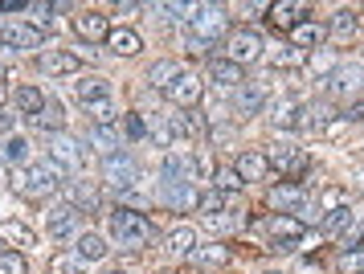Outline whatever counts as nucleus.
Instances as JSON below:
<instances>
[{
	"mask_svg": "<svg viewBox=\"0 0 364 274\" xmlns=\"http://www.w3.org/2000/svg\"><path fill=\"white\" fill-rule=\"evenodd\" d=\"M262 102H266V86L262 82H250V86L237 90V111L242 115H258L262 111Z\"/></svg>",
	"mask_w": 364,
	"mask_h": 274,
	"instance_id": "nucleus-31",
	"label": "nucleus"
},
{
	"mask_svg": "<svg viewBox=\"0 0 364 274\" xmlns=\"http://www.w3.org/2000/svg\"><path fill=\"white\" fill-rule=\"evenodd\" d=\"M303 16H307V9H303V4H295V0H279V4H266V21H270V25H274L279 33H291V29L299 25V21H303Z\"/></svg>",
	"mask_w": 364,
	"mask_h": 274,
	"instance_id": "nucleus-16",
	"label": "nucleus"
},
{
	"mask_svg": "<svg viewBox=\"0 0 364 274\" xmlns=\"http://www.w3.org/2000/svg\"><path fill=\"white\" fill-rule=\"evenodd\" d=\"M53 274H86L82 270V258L74 254V258H53V266H50Z\"/></svg>",
	"mask_w": 364,
	"mask_h": 274,
	"instance_id": "nucleus-45",
	"label": "nucleus"
},
{
	"mask_svg": "<svg viewBox=\"0 0 364 274\" xmlns=\"http://www.w3.org/2000/svg\"><path fill=\"white\" fill-rule=\"evenodd\" d=\"M37 65H41V74L62 78V74H78V70H82V58H78V53H66V49H46V53L37 58Z\"/></svg>",
	"mask_w": 364,
	"mask_h": 274,
	"instance_id": "nucleus-14",
	"label": "nucleus"
},
{
	"mask_svg": "<svg viewBox=\"0 0 364 274\" xmlns=\"http://www.w3.org/2000/svg\"><path fill=\"white\" fill-rule=\"evenodd\" d=\"M209 78L217 86H242V65H233L230 58H213L209 62Z\"/></svg>",
	"mask_w": 364,
	"mask_h": 274,
	"instance_id": "nucleus-29",
	"label": "nucleus"
},
{
	"mask_svg": "<svg viewBox=\"0 0 364 274\" xmlns=\"http://www.w3.org/2000/svg\"><path fill=\"white\" fill-rule=\"evenodd\" d=\"M344 205H348L344 189H323L319 193V213H336V209H344Z\"/></svg>",
	"mask_w": 364,
	"mask_h": 274,
	"instance_id": "nucleus-42",
	"label": "nucleus"
},
{
	"mask_svg": "<svg viewBox=\"0 0 364 274\" xmlns=\"http://www.w3.org/2000/svg\"><path fill=\"white\" fill-rule=\"evenodd\" d=\"M266 233L274 238V246H299L307 242V226L299 221V217H291V213H270V221H266Z\"/></svg>",
	"mask_w": 364,
	"mask_h": 274,
	"instance_id": "nucleus-10",
	"label": "nucleus"
},
{
	"mask_svg": "<svg viewBox=\"0 0 364 274\" xmlns=\"http://www.w3.org/2000/svg\"><path fill=\"white\" fill-rule=\"evenodd\" d=\"M0 238L9 246H21V250H29V246H37V233L25 221H0Z\"/></svg>",
	"mask_w": 364,
	"mask_h": 274,
	"instance_id": "nucleus-28",
	"label": "nucleus"
},
{
	"mask_svg": "<svg viewBox=\"0 0 364 274\" xmlns=\"http://www.w3.org/2000/svg\"><path fill=\"white\" fill-rule=\"evenodd\" d=\"M225 258H230L225 246H197V250H193V262H197V266H221Z\"/></svg>",
	"mask_w": 364,
	"mask_h": 274,
	"instance_id": "nucleus-39",
	"label": "nucleus"
},
{
	"mask_svg": "<svg viewBox=\"0 0 364 274\" xmlns=\"http://www.w3.org/2000/svg\"><path fill=\"white\" fill-rule=\"evenodd\" d=\"M197 209L205 213V217H213V213H225V193H217V189H205L197 201Z\"/></svg>",
	"mask_w": 364,
	"mask_h": 274,
	"instance_id": "nucleus-40",
	"label": "nucleus"
},
{
	"mask_svg": "<svg viewBox=\"0 0 364 274\" xmlns=\"http://www.w3.org/2000/svg\"><path fill=\"white\" fill-rule=\"evenodd\" d=\"M29 9L37 13V29L46 33V29L53 25V4H29Z\"/></svg>",
	"mask_w": 364,
	"mask_h": 274,
	"instance_id": "nucleus-47",
	"label": "nucleus"
},
{
	"mask_svg": "<svg viewBox=\"0 0 364 274\" xmlns=\"http://www.w3.org/2000/svg\"><path fill=\"white\" fill-rule=\"evenodd\" d=\"M90 147L99 152L102 160H107V156H119V147H123V139H119V123L115 127H90Z\"/></svg>",
	"mask_w": 364,
	"mask_h": 274,
	"instance_id": "nucleus-24",
	"label": "nucleus"
},
{
	"mask_svg": "<svg viewBox=\"0 0 364 274\" xmlns=\"http://www.w3.org/2000/svg\"><path fill=\"white\" fill-rule=\"evenodd\" d=\"M0 274H29V262L21 250H9V254H0Z\"/></svg>",
	"mask_w": 364,
	"mask_h": 274,
	"instance_id": "nucleus-41",
	"label": "nucleus"
},
{
	"mask_svg": "<svg viewBox=\"0 0 364 274\" xmlns=\"http://www.w3.org/2000/svg\"><path fill=\"white\" fill-rule=\"evenodd\" d=\"M344 226H352V213H348V205H344V209H336V213H328V217H323V233H340Z\"/></svg>",
	"mask_w": 364,
	"mask_h": 274,
	"instance_id": "nucleus-43",
	"label": "nucleus"
},
{
	"mask_svg": "<svg viewBox=\"0 0 364 274\" xmlns=\"http://www.w3.org/2000/svg\"><path fill=\"white\" fill-rule=\"evenodd\" d=\"M233 172L246 180V184H254V180H266L270 164H266L262 152H242V156H237V164H233Z\"/></svg>",
	"mask_w": 364,
	"mask_h": 274,
	"instance_id": "nucleus-22",
	"label": "nucleus"
},
{
	"mask_svg": "<svg viewBox=\"0 0 364 274\" xmlns=\"http://www.w3.org/2000/svg\"><path fill=\"white\" fill-rule=\"evenodd\" d=\"M29 4L25 0H0V13H25Z\"/></svg>",
	"mask_w": 364,
	"mask_h": 274,
	"instance_id": "nucleus-49",
	"label": "nucleus"
},
{
	"mask_svg": "<svg viewBox=\"0 0 364 274\" xmlns=\"http://www.w3.org/2000/svg\"><path fill=\"white\" fill-rule=\"evenodd\" d=\"M102 180H107L111 189H119V193H127V189H135V184L144 180V172H139V164H135L127 152H119V156H107V160H102Z\"/></svg>",
	"mask_w": 364,
	"mask_h": 274,
	"instance_id": "nucleus-7",
	"label": "nucleus"
},
{
	"mask_svg": "<svg viewBox=\"0 0 364 274\" xmlns=\"http://www.w3.org/2000/svg\"><path fill=\"white\" fill-rule=\"evenodd\" d=\"M0 156H4L9 164H21V168H25V164H29V139H25V135H9Z\"/></svg>",
	"mask_w": 364,
	"mask_h": 274,
	"instance_id": "nucleus-37",
	"label": "nucleus"
},
{
	"mask_svg": "<svg viewBox=\"0 0 364 274\" xmlns=\"http://www.w3.org/2000/svg\"><path fill=\"white\" fill-rule=\"evenodd\" d=\"M356 33H360V13H356V9H340V13L331 16L328 37L336 41V46H348V41H356Z\"/></svg>",
	"mask_w": 364,
	"mask_h": 274,
	"instance_id": "nucleus-19",
	"label": "nucleus"
},
{
	"mask_svg": "<svg viewBox=\"0 0 364 274\" xmlns=\"http://www.w3.org/2000/svg\"><path fill=\"white\" fill-rule=\"evenodd\" d=\"M107 229H111V242H115L119 250H144V246L151 242V233H156L148 217L127 209V205H119V209L107 217Z\"/></svg>",
	"mask_w": 364,
	"mask_h": 274,
	"instance_id": "nucleus-1",
	"label": "nucleus"
},
{
	"mask_svg": "<svg viewBox=\"0 0 364 274\" xmlns=\"http://www.w3.org/2000/svg\"><path fill=\"white\" fill-rule=\"evenodd\" d=\"M41 107H46V95H41L37 86H21V90H17V111L21 115L37 119V115H41Z\"/></svg>",
	"mask_w": 364,
	"mask_h": 274,
	"instance_id": "nucleus-34",
	"label": "nucleus"
},
{
	"mask_svg": "<svg viewBox=\"0 0 364 274\" xmlns=\"http://www.w3.org/2000/svg\"><path fill=\"white\" fill-rule=\"evenodd\" d=\"M213 189H217V193H242V189H246V180L237 176L233 168H217V172H213Z\"/></svg>",
	"mask_w": 364,
	"mask_h": 274,
	"instance_id": "nucleus-38",
	"label": "nucleus"
},
{
	"mask_svg": "<svg viewBox=\"0 0 364 274\" xmlns=\"http://www.w3.org/2000/svg\"><path fill=\"white\" fill-rule=\"evenodd\" d=\"M270 65H274V70H299V65H307V53L295 49V46H282V49H274Z\"/></svg>",
	"mask_w": 364,
	"mask_h": 274,
	"instance_id": "nucleus-36",
	"label": "nucleus"
},
{
	"mask_svg": "<svg viewBox=\"0 0 364 274\" xmlns=\"http://www.w3.org/2000/svg\"><path fill=\"white\" fill-rule=\"evenodd\" d=\"M344 119H352V123H360L364 119V102H352V107H348V115Z\"/></svg>",
	"mask_w": 364,
	"mask_h": 274,
	"instance_id": "nucleus-50",
	"label": "nucleus"
},
{
	"mask_svg": "<svg viewBox=\"0 0 364 274\" xmlns=\"http://www.w3.org/2000/svg\"><path fill=\"white\" fill-rule=\"evenodd\" d=\"M168 250L176 254V258H193V250H197V229L193 226H176L168 233Z\"/></svg>",
	"mask_w": 364,
	"mask_h": 274,
	"instance_id": "nucleus-25",
	"label": "nucleus"
},
{
	"mask_svg": "<svg viewBox=\"0 0 364 274\" xmlns=\"http://www.w3.org/2000/svg\"><path fill=\"white\" fill-rule=\"evenodd\" d=\"M74 254L82 262H102L111 254V246H107V238H99V233H78V238H74Z\"/></svg>",
	"mask_w": 364,
	"mask_h": 274,
	"instance_id": "nucleus-23",
	"label": "nucleus"
},
{
	"mask_svg": "<svg viewBox=\"0 0 364 274\" xmlns=\"http://www.w3.org/2000/svg\"><path fill=\"white\" fill-rule=\"evenodd\" d=\"M188 33L200 37L205 46H217V37H230V13H225L221 4H193Z\"/></svg>",
	"mask_w": 364,
	"mask_h": 274,
	"instance_id": "nucleus-3",
	"label": "nucleus"
},
{
	"mask_svg": "<svg viewBox=\"0 0 364 274\" xmlns=\"http://www.w3.org/2000/svg\"><path fill=\"white\" fill-rule=\"evenodd\" d=\"M307 107L303 102H295V98H274L270 102V123L274 127H282V131H295V127H307Z\"/></svg>",
	"mask_w": 364,
	"mask_h": 274,
	"instance_id": "nucleus-12",
	"label": "nucleus"
},
{
	"mask_svg": "<svg viewBox=\"0 0 364 274\" xmlns=\"http://www.w3.org/2000/svg\"><path fill=\"white\" fill-rule=\"evenodd\" d=\"M225 49H230V62L233 65H250V62H258V58H262L266 41H262V33H258V29L242 25V29H230Z\"/></svg>",
	"mask_w": 364,
	"mask_h": 274,
	"instance_id": "nucleus-4",
	"label": "nucleus"
},
{
	"mask_svg": "<svg viewBox=\"0 0 364 274\" xmlns=\"http://www.w3.org/2000/svg\"><path fill=\"white\" fill-rule=\"evenodd\" d=\"M33 123L46 131V135H62V127H66V111H62V102H50V98H46V107H41V115H37Z\"/></svg>",
	"mask_w": 364,
	"mask_h": 274,
	"instance_id": "nucleus-26",
	"label": "nucleus"
},
{
	"mask_svg": "<svg viewBox=\"0 0 364 274\" xmlns=\"http://www.w3.org/2000/svg\"><path fill=\"white\" fill-rule=\"evenodd\" d=\"M270 205H274V209L279 213H303V217H299V221H303V226H307V221H315V213H311V201H307V189H303V184H291V180H282V184H274V189H270Z\"/></svg>",
	"mask_w": 364,
	"mask_h": 274,
	"instance_id": "nucleus-6",
	"label": "nucleus"
},
{
	"mask_svg": "<svg viewBox=\"0 0 364 274\" xmlns=\"http://www.w3.org/2000/svg\"><path fill=\"white\" fill-rule=\"evenodd\" d=\"M74 33H78L82 41H107V37H111V21L102 13H90V9H86V13L74 16Z\"/></svg>",
	"mask_w": 364,
	"mask_h": 274,
	"instance_id": "nucleus-20",
	"label": "nucleus"
},
{
	"mask_svg": "<svg viewBox=\"0 0 364 274\" xmlns=\"http://www.w3.org/2000/svg\"><path fill=\"white\" fill-rule=\"evenodd\" d=\"M0 135H4V139L13 135V115H4V111H0Z\"/></svg>",
	"mask_w": 364,
	"mask_h": 274,
	"instance_id": "nucleus-51",
	"label": "nucleus"
},
{
	"mask_svg": "<svg viewBox=\"0 0 364 274\" xmlns=\"http://www.w3.org/2000/svg\"><path fill=\"white\" fill-rule=\"evenodd\" d=\"M66 193H70V201L74 205H82L86 213H99V189H90V184H66Z\"/></svg>",
	"mask_w": 364,
	"mask_h": 274,
	"instance_id": "nucleus-35",
	"label": "nucleus"
},
{
	"mask_svg": "<svg viewBox=\"0 0 364 274\" xmlns=\"http://www.w3.org/2000/svg\"><path fill=\"white\" fill-rule=\"evenodd\" d=\"M213 156L197 147V152H188V180H200V184H213Z\"/></svg>",
	"mask_w": 364,
	"mask_h": 274,
	"instance_id": "nucleus-27",
	"label": "nucleus"
},
{
	"mask_svg": "<svg viewBox=\"0 0 364 274\" xmlns=\"http://www.w3.org/2000/svg\"><path fill=\"white\" fill-rule=\"evenodd\" d=\"M160 196L172 209H197V201H200V193L188 180H160Z\"/></svg>",
	"mask_w": 364,
	"mask_h": 274,
	"instance_id": "nucleus-15",
	"label": "nucleus"
},
{
	"mask_svg": "<svg viewBox=\"0 0 364 274\" xmlns=\"http://www.w3.org/2000/svg\"><path fill=\"white\" fill-rule=\"evenodd\" d=\"M200 95H205V82H200V74H193V70H181V78L164 90V98L172 107H181V111H193L200 102Z\"/></svg>",
	"mask_w": 364,
	"mask_h": 274,
	"instance_id": "nucleus-8",
	"label": "nucleus"
},
{
	"mask_svg": "<svg viewBox=\"0 0 364 274\" xmlns=\"http://www.w3.org/2000/svg\"><path fill=\"white\" fill-rule=\"evenodd\" d=\"M266 164H270L274 172H282V180H291V184H295L299 176H307L311 156H307L303 147H282V144H274L270 152H266Z\"/></svg>",
	"mask_w": 364,
	"mask_h": 274,
	"instance_id": "nucleus-5",
	"label": "nucleus"
},
{
	"mask_svg": "<svg viewBox=\"0 0 364 274\" xmlns=\"http://www.w3.org/2000/svg\"><path fill=\"white\" fill-rule=\"evenodd\" d=\"M287 37H291V46H295V49H303V53H307V49H319V46H323L328 29H323L315 16H303V21H299V25L287 33Z\"/></svg>",
	"mask_w": 364,
	"mask_h": 274,
	"instance_id": "nucleus-17",
	"label": "nucleus"
},
{
	"mask_svg": "<svg viewBox=\"0 0 364 274\" xmlns=\"http://www.w3.org/2000/svg\"><path fill=\"white\" fill-rule=\"evenodd\" d=\"M311 70H319V74H328V78H331V74H336V58H331V53H315Z\"/></svg>",
	"mask_w": 364,
	"mask_h": 274,
	"instance_id": "nucleus-48",
	"label": "nucleus"
},
{
	"mask_svg": "<svg viewBox=\"0 0 364 274\" xmlns=\"http://www.w3.org/2000/svg\"><path fill=\"white\" fill-rule=\"evenodd\" d=\"M41 37H46V33L37 29V25L13 21V25H4V29H0V49H37V46H41Z\"/></svg>",
	"mask_w": 364,
	"mask_h": 274,
	"instance_id": "nucleus-11",
	"label": "nucleus"
},
{
	"mask_svg": "<svg viewBox=\"0 0 364 274\" xmlns=\"http://www.w3.org/2000/svg\"><path fill=\"white\" fill-rule=\"evenodd\" d=\"M78 226H82V213L74 209V205H58L50 213V238L53 242H70V238H78Z\"/></svg>",
	"mask_w": 364,
	"mask_h": 274,
	"instance_id": "nucleus-13",
	"label": "nucleus"
},
{
	"mask_svg": "<svg viewBox=\"0 0 364 274\" xmlns=\"http://www.w3.org/2000/svg\"><path fill=\"white\" fill-rule=\"evenodd\" d=\"M107 46L115 49V53H123V58H132V53L144 49V41H139V33H135V29H111Z\"/></svg>",
	"mask_w": 364,
	"mask_h": 274,
	"instance_id": "nucleus-32",
	"label": "nucleus"
},
{
	"mask_svg": "<svg viewBox=\"0 0 364 274\" xmlns=\"http://www.w3.org/2000/svg\"><path fill=\"white\" fill-rule=\"evenodd\" d=\"M102 274H123V270H102Z\"/></svg>",
	"mask_w": 364,
	"mask_h": 274,
	"instance_id": "nucleus-53",
	"label": "nucleus"
},
{
	"mask_svg": "<svg viewBox=\"0 0 364 274\" xmlns=\"http://www.w3.org/2000/svg\"><path fill=\"white\" fill-rule=\"evenodd\" d=\"M340 274H364V250H348L340 258Z\"/></svg>",
	"mask_w": 364,
	"mask_h": 274,
	"instance_id": "nucleus-44",
	"label": "nucleus"
},
{
	"mask_svg": "<svg viewBox=\"0 0 364 274\" xmlns=\"http://www.w3.org/2000/svg\"><path fill=\"white\" fill-rule=\"evenodd\" d=\"M176 131H181V139H205L209 123L197 111H184V115H176Z\"/></svg>",
	"mask_w": 364,
	"mask_h": 274,
	"instance_id": "nucleus-33",
	"label": "nucleus"
},
{
	"mask_svg": "<svg viewBox=\"0 0 364 274\" xmlns=\"http://www.w3.org/2000/svg\"><path fill=\"white\" fill-rule=\"evenodd\" d=\"M74 95H78V102L82 107H99V102H107L111 95V82L102 78V74H86L82 82H74Z\"/></svg>",
	"mask_w": 364,
	"mask_h": 274,
	"instance_id": "nucleus-18",
	"label": "nucleus"
},
{
	"mask_svg": "<svg viewBox=\"0 0 364 274\" xmlns=\"http://www.w3.org/2000/svg\"><path fill=\"white\" fill-rule=\"evenodd\" d=\"M176 78H181V62H172V58H164V62H151L148 82L156 86V90H168Z\"/></svg>",
	"mask_w": 364,
	"mask_h": 274,
	"instance_id": "nucleus-30",
	"label": "nucleus"
},
{
	"mask_svg": "<svg viewBox=\"0 0 364 274\" xmlns=\"http://www.w3.org/2000/svg\"><path fill=\"white\" fill-rule=\"evenodd\" d=\"M0 180H4V164H0Z\"/></svg>",
	"mask_w": 364,
	"mask_h": 274,
	"instance_id": "nucleus-54",
	"label": "nucleus"
},
{
	"mask_svg": "<svg viewBox=\"0 0 364 274\" xmlns=\"http://www.w3.org/2000/svg\"><path fill=\"white\" fill-rule=\"evenodd\" d=\"M360 78H364V65H356V62H348V65H340L331 78H323V82H331L328 90L331 95H352V90H360Z\"/></svg>",
	"mask_w": 364,
	"mask_h": 274,
	"instance_id": "nucleus-21",
	"label": "nucleus"
},
{
	"mask_svg": "<svg viewBox=\"0 0 364 274\" xmlns=\"http://www.w3.org/2000/svg\"><path fill=\"white\" fill-rule=\"evenodd\" d=\"M123 127H127L132 139H144V135H148V127H144V119H139V115H123Z\"/></svg>",
	"mask_w": 364,
	"mask_h": 274,
	"instance_id": "nucleus-46",
	"label": "nucleus"
},
{
	"mask_svg": "<svg viewBox=\"0 0 364 274\" xmlns=\"http://www.w3.org/2000/svg\"><path fill=\"white\" fill-rule=\"evenodd\" d=\"M50 160L62 168V172H78L86 164V152H82V144L74 139V135H50Z\"/></svg>",
	"mask_w": 364,
	"mask_h": 274,
	"instance_id": "nucleus-9",
	"label": "nucleus"
},
{
	"mask_svg": "<svg viewBox=\"0 0 364 274\" xmlns=\"http://www.w3.org/2000/svg\"><path fill=\"white\" fill-rule=\"evenodd\" d=\"M62 184V168L53 160H29L25 168H17V176H13V189L21 196H46L53 193Z\"/></svg>",
	"mask_w": 364,
	"mask_h": 274,
	"instance_id": "nucleus-2",
	"label": "nucleus"
},
{
	"mask_svg": "<svg viewBox=\"0 0 364 274\" xmlns=\"http://www.w3.org/2000/svg\"><path fill=\"white\" fill-rule=\"evenodd\" d=\"M356 180H360V184H364V168H356Z\"/></svg>",
	"mask_w": 364,
	"mask_h": 274,
	"instance_id": "nucleus-52",
	"label": "nucleus"
}]
</instances>
